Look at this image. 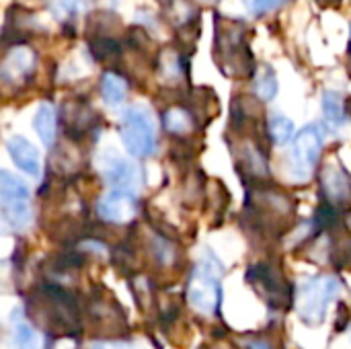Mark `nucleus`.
<instances>
[{"label":"nucleus","mask_w":351,"mask_h":349,"mask_svg":"<svg viewBox=\"0 0 351 349\" xmlns=\"http://www.w3.org/2000/svg\"><path fill=\"white\" fill-rule=\"evenodd\" d=\"M90 349H136L128 344H119V341H99L95 344Z\"/></svg>","instance_id":"nucleus-24"},{"label":"nucleus","mask_w":351,"mask_h":349,"mask_svg":"<svg viewBox=\"0 0 351 349\" xmlns=\"http://www.w3.org/2000/svg\"><path fill=\"white\" fill-rule=\"evenodd\" d=\"M86 6V0H49V10L58 21L68 25L74 21Z\"/></svg>","instance_id":"nucleus-21"},{"label":"nucleus","mask_w":351,"mask_h":349,"mask_svg":"<svg viewBox=\"0 0 351 349\" xmlns=\"http://www.w3.org/2000/svg\"><path fill=\"white\" fill-rule=\"evenodd\" d=\"M101 97L109 107L121 105L128 97V80L113 70L105 72L101 76Z\"/></svg>","instance_id":"nucleus-15"},{"label":"nucleus","mask_w":351,"mask_h":349,"mask_svg":"<svg viewBox=\"0 0 351 349\" xmlns=\"http://www.w3.org/2000/svg\"><path fill=\"white\" fill-rule=\"evenodd\" d=\"M348 56H350V60H351V37H350V47H348Z\"/></svg>","instance_id":"nucleus-25"},{"label":"nucleus","mask_w":351,"mask_h":349,"mask_svg":"<svg viewBox=\"0 0 351 349\" xmlns=\"http://www.w3.org/2000/svg\"><path fill=\"white\" fill-rule=\"evenodd\" d=\"M245 349H274L269 341L261 339V337H247L245 339Z\"/></svg>","instance_id":"nucleus-23"},{"label":"nucleus","mask_w":351,"mask_h":349,"mask_svg":"<svg viewBox=\"0 0 351 349\" xmlns=\"http://www.w3.org/2000/svg\"><path fill=\"white\" fill-rule=\"evenodd\" d=\"M247 278H249V282L253 286H261V292L265 294V298L269 302L282 304V302L294 298L292 288L286 284V280L271 265H267V263H261V265L251 267V272H249Z\"/></svg>","instance_id":"nucleus-10"},{"label":"nucleus","mask_w":351,"mask_h":349,"mask_svg":"<svg viewBox=\"0 0 351 349\" xmlns=\"http://www.w3.org/2000/svg\"><path fill=\"white\" fill-rule=\"evenodd\" d=\"M208 2H218V0H208Z\"/></svg>","instance_id":"nucleus-26"},{"label":"nucleus","mask_w":351,"mask_h":349,"mask_svg":"<svg viewBox=\"0 0 351 349\" xmlns=\"http://www.w3.org/2000/svg\"><path fill=\"white\" fill-rule=\"evenodd\" d=\"M249 25L241 19L214 14V60L230 78L253 74V53L249 47Z\"/></svg>","instance_id":"nucleus-1"},{"label":"nucleus","mask_w":351,"mask_h":349,"mask_svg":"<svg viewBox=\"0 0 351 349\" xmlns=\"http://www.w3.org/2000/svg\"><path fill=\"white\" fill-rule=\"evenodd\" d=\"M103 167V179L113 187V189H119V191H130V193H136L142 185V169L117 154H109L103 158L101 163Z\"/></svg>","instance_id":"nucleus-8"},{"label":"nucleus","mask_w":351,"mask_h":349,"mask_svg":"<svg viewBox=\"0 0 351 349\" xmlns=\"http://www.w3.org/2000/svg\"><path fill=\"white\" fill-rule=\"evenodd\" d=\"M167 16L175 25V29H193L199 23V8L189 0H169Z\"/></svg>","instance_id":"nucleus-13"},{"label":"nucleus","mask_w":351,"mask_h":349,"mask_svg":"<svg viewBox=\"0 0 351 349\" xmlns=\"http://www.w3.org/2000/svg\"><path fill=\"white\" fill-rule=\"evenodd\" d=\"M162 125H165L167 132L183 136V134H189L195 128V117L185 107H169L162 113Z\"/></svg>","instance_id":"nucleus-16"},{"label":"nucleus","mask_w":351,"mask_h":349,"mask_svg":"<svg viewBox=\"0 0 351 349\" xmlns=\"http://www.w3.org/2000/svg\"><path fill=\"white\" fill-rule=\"evenodd\" d=\"M37 70V53L33 47L25 43L10 45L2 58L0 78L4 86H21L27 84Z\"/></svg>","instance_id":"nucleus-7"},{"label":"nucleus","mask_w":351,"mask_h":349,"mask_svg":"<svg viewBox=\"0 0 351 349\" xmlns=\"http://www.w3.org/2000/svg\"><path fill=\"white\" fill-rule=\"evenodd\" d=\"M220 276H222V265L218 263V259L212 255H206L204 261L197 265L195 276L191 278L189 288H187V300L197 313L208 315V317L218 313L220 298H222L220 282H218Z\"/></svg>","instance_id":"nucleus-3"},{"label":"nucleus","mask_w":351,"mask_h":349,"mask_svg":"<svg viewBox=\"0 0 351 349\" xmlns=\"http://www.w3.org/2000/svg\"><path fill=\"white\" fill-rule=\"evenodd\" d=\"M339 292V282L333 276H313L302 280L294 290V309L306 325L325 321L327 309Z\"/></svg>","instance_id":"nucleus-2"},{"label":"nucleus","mask_w":351,"mask_h":349,"mask_svg":"<svg viewBox=\"0 0 351 349\" xmlns=\"http://www.w3.org/2000/svg\"><path fill=\"white\" fill-rule=\"evenodd\" d=\"M267 132H269V138L274 140V144L284 146L294 138V123L286 115L276 113L267 121Z\"/></svg>","instance_id":"nucleus-20"},{"label":"nucleus","mask_w":351,"mask_h":349,"mask_svg":"<svg viewBox=\"0 0 351 349\" xmlns=\"http://www.w3.org/2000/svg\"><path fill=\"white\" fill-rule=\"evenodd\" d=\"M327 204L333 208H351V177L339 165H327L321 177Z\"/></svg>","instance_id":"nucleus-11"},{"label":"nucleus","mask_w":351,"mask_h":349,"mask_svg":"<svg viewBox=\"0 0 351 349\" xmlns=\"http://www.w3.org/2000/svg\"><path fill=\"white\" fill-rule=\"evenodd\" d=\"M323 113L329 125L339 128L348 121V111H346V101L339 93L327 91L323 95Z\"/></svg>","instance_id":"nucleus-19"},{"label":"nucleus","mask_w":351,"mask_h":349,"mask_svg":"<svg viewBox=\"0 0 351 349\" xmlns=\"http://www.w3.org/2000/svg\"><path fill=\"white\" fill-rule=\"evenodd\" d=\"M29 197H31L29 189L21 179H16L8 171L0 173V208L6 226L19 230L29 224L31 220Z\"/></svg>","instance_id":"nucleus-6"},{"label":"nucleus","mask_w":351,"mask_h":349,"mask_svg":"<svg viewBox=\"0 0 351 349\" xmlns=\"http://www.w3.org/2000/svg\"><path fill=\"white\" fill-rule=\"evenodd\" d=\"M97 214L109 224H128L138 214V200L130 191L111 189L97 202Z\"/></svg>","instance_id":"nucleus-9"},{"label":"nucleus","mask_w":351,"mask_h":349,"mask_svg":"<svg viewBox=\"0 0 351 349\" xmlns=\"http://www.w3.org/2000/svg\"><path fill=\"white\" fill-rule=\"evenodd\" d=\"M33 125H35V132L39 134L41 142L49 148L53 142H56V132H58V113H56V107L51 103H41L37 113H35V119H33Z\"/></svg>","instance_id":"nucleus-14"},{"label":"nucleus","mask_w":351,"mask_h":349,"mask_svg":"<svg viewBox=\"0 0 351 349\" xmlns=\"http://www.w3.org/2000/svg\"><path fill=\"white\" fill-rule=\"evenodd\" d=\"M253 91H255V95H257V99L261 103H267L278 95V76H276V70L269 64H263V66L257 68L255 80H253Z\"/></svg>","instance_id":"nucleus-17"},{"label":"nucleus","mask_w":351,"mask_h":349,"mask_svg":"<svg viewBox=\"0 0 351 349\" xmlns=\"http://www.w3.org/2000/svg\"><path fill=\"white\" fill-rule=\"evenodd\" d=\"M12 349H45V337L29 323H16L10 333Z\"/></svg>","instance_id":"nucleus-18"},{"label":"nucleus","mask_w":351,"mask_h":349,"mask_svg":"<svg viewBox=\"0 0 351 349\" xmlns=\"http://www.w3.org/2000/svg\"><path fill=\"white\" fill-rule=\"evenodd\" d=\"M121 140L128 152L136 158L154 154L156 150V128L152 115L144 107H130L121 117Z\"/></svg>","instance_id":"nucleus-4"},{"label":"nucleus","mask_w":351,"mask_h":349,"mask_svg":"<svg viewBox=\"0 0 351 349\" xmlns=\"http://www.w3.org/2000/svg\"><path fill=\"white\" fill-rule=\"evenodd\" d=\"M6 150L12 158V163L27 175L31 177H39L41 173V160H39V152L37 148L23 136H12L6 142Z\"/></svg>","instance_id":"nucleus-12"},{"label":"nucleus","mask_w":351,"mask_h":349,"mask_svg":"<svg viewBox=\"0 0 351 349\" xmlns=\"http://www.w3.org/2000/svg\"><path fill=\"white\" fill-rule=\"evenodd\" d=\"M290 0H243L247 10L255 16H263L267 12H274L282 6H286Z\"/></svg>","instance_id":"nucleus-22"},{"label":"nucleus","mask_w":351,"mask_h":349,"mask_svg":"<svg viewBox=\"0 0 351 349\" xmlns=\"http://www.w3.org/2000/svg\"><path fill=\"white\" fill-rule=\"evenodd\" d=\"M321 150H323L321 125L313 123V125L302 128L296 134L290 156H288V167H290L292 177L298 181H306L313 175V171L321 158Z\"/></svg>","instance_id":"nucleus-5"}]
</instances>
